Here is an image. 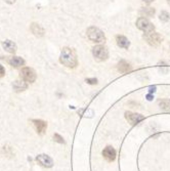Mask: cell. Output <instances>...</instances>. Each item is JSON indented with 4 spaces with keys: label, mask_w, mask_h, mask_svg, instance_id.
Instances as JSON below:
<instances>
[{
    "label": "cell",
    "mask_w": 170,
    "mask_h": 171,
    "mask_svg": "<svg viewBox=\"0 0 170 171\" xmlns=\"http://www.w3.org/2000/svg\"><path fill=\"white\" fill-rule=\"evenodd\" d=\"M60 61L61 64L68 68H75L78 61H77L76 53L73 49L69 47H64L60 56Z\"/></svg>",
    "instance_id": "cell-1"
},
{
    "label": "cell",
    "mask_w": 170,
    "mask_h": 171,
    "mask_svg": "<svg viewBox=\"0 0 170 171\" xmlns=\"http://www.w3.org/2000/svg\"><path fill=\"white\" fill-rule=\"evenodd\" d=\"M87 37L90 41L96 42V43H102L106 40L104 32L98 28H96V27H90V28L87 29Z\"/></svg>",
    "instance_id": "cell-2"
},
{
    "label": "cell",
    "mask_w": 170,
    "mask_h": 171,
    "mask_svg": "<svg viewBox=\"0 0 170 171\" xmlns=\"http://www.w3.org/2000/svg\"><path fill=\"white\" fill-rule=\"evenodd\" d=\"M144 38L151 46H159L162 43V40H163V37L159 33L154 32V31L145 33Z\"/></svg>",
    "instance_id": "cell-3"
},
{
    "label": "cell",
    "mask_w": 170,
    "mask_h": 171,
    "mask_svg": "<svg viewBox=\"0 0 170 171\" xmlns=\"http://www.w3.org/2000/svg\"><path fill=\"white\" fill-rule=\"evenodd\" d=\"M92 53L95 60H98V61H104L108 60L109 57V51H108L107 47H105L104 45H96L92 48Z\"/></svg>",
    "instance_id": "cell-4"
},
{
    "label": "cell",
    "mask_w": 170,
    "mask_h": 171,
    "mask_svg": "<svg viewBox=\"0 0 170 171\" xmlns=\"http://www.w3.org/2000/svg\"><path fill=\"white\" fill-rule=\"evenodd\" d=\"M136 27L140 30L144 31L145 33H148V32H152V31L155 30V27H154V25L151 23L148 19L146 18H140L137 19L136 21Z\"/></svg>",
    "instance_id": "cell-5"
},
{
    "label": "cell",
    "mask_w": 170,
    "mask_h": 171,
    "mask_svg": "<svg viewBox=\"0 0 170 171\" xmlns=\"http://www.w3.org/2000/svg\"><path fill=\"white\" fill-rule=\"evenodd\" d=\"M21 77L23 80H25L26 82H29V83H33L35 82V80L37 78L36 76V72L34 71L32 68H23L22 71H21Z\"/></svg>",
    "instance_id": "cell-6"
},
{
    "label": "cell",
    "mask_w": 170,
    "mask_h": 171,
    "mask_svg": "<svg viewBox=\"0 0 170 171\" xmlns=\"http://www.w3.org/2000/svg\"><path fill=\"white\" fill-rule=\"evenodd\" d=\"M36 161L39 163L41 166L45 167V168H51L53 166V160L50 158L48 155L40 154L36 157Z\"/></svg>",
    "instance_id": "cell-7"
},
{
    "label": "cell",
    "mask_w": 170,
    "mask_h": 171,
    "mask_svg": "<svg viewBox=\"0 0 170 171\" xmlns=\"http://www.w3.org/2000/svg\"><path fill=\"white\" fill-rule=\"evenodd\" d=\"M125 118L131 125H136L137 123L145 119V117L141 114H136V113H131V112H126L125 113Z\"/></svg>",
    "instance_id": "cell-8"
},
{
    "label": "cell",
    "mask_w": 170,
    "mask_h": 171,
    "mask_svg": "<svg viewBox=\"0 0 170 171\" xmlns=\"http://www.w3.org/2000/svg\"><path fill=\"white\" fill-rule=\"evenodd\" d=\"M103 156L104 158L106 159V160H108L109 162H113L115 159H116V151L114 147H107L104 149L103 151Z\"/></svg>",
    "instance_id": "cell-9"
},
{
    "label": "cell",
    "mask_w": 170,
    "mask_h": 171,
    "mask_svg": "<svg viewBox=\"0 0 170 171\" xmlns=\"http://www.w3.org/2000/svg\"><path fill=\"white\" fill-rule=\"evenodd\" d=\"M32 122L34 124V126H35L38 133L43 134L46 130V128H47V123L40 119H34V120H32Z\"/></svg>",
    "instance_id": "cell-10"
},
{
    "label": "cell",
    "mask_w": 170,
    "mask_h": 171,
    "mask_svg": "<svg viewBox=\"0 0 170 171\" xmlns=\"http://www.w3.org/2000/svg\"><path fill=\"white\" fill-rule=\"evenodd\" d=\"M13 87L15 92H22L28 88V84L25 80H15L13 84Z\"/></svg>",
    "instance_id": "cell-11"
},
{
    "label": "cell",
    "mask_w": 170,
    "mask_h": 171,
    "mask_svg": "<svg viewBox=\"0 0 170 171\" xmlns=\"http://www.w3.org/2000/svg\"><path fill=\"white\" fill-rule=\"evenodd\" d=\"M2 47L4 48L7 52L14 53L17 51V44L11 40H4L2 42Z\"/></svg>",
    "instance_id": "cell-12"
},
{
    "label": "cell",
    "mask_w": 170,
    "mask_h": 171,
    "mask_svg": "<svg viewBox=\"0 0 170 171\" xmlns=\"http://www.w3.org/2000/svg\"><path fill=\"white\" fill-rule=\"evenodd\" d=\"M31 32H32L36 37H42L44 36V29L39 24H36V23H33L31 25Z\"/></svg>",
    "instance_id": "cell-13"
},
{
    "label": "cell",
    "mask_w": 170,
    "mask_h": 171,
    "mask_svg": "<svg viewBox=\"0 0 170 171\" xmlns=\"http://www.w3.org/2000/svg\"><path fill=\"white\" fill-rule=\"evenodd\" d=\"M116 41H117V44L119 47H122V48H128L130 45L128 39H127L125 36H121V35H118V36L116 37Z\"/></svg>",
    "instance_id": "cell-14"
},
{
    "label": "cell",
    "mask_w": 170,
    "mask_h": 171,
    "mask_svg": "<svg viewBox=\"0 0 170 171\" xmlns=\"http://www.w3.org/2000/svg\"><path fill=\"white\" fill-rule=\"evenodd\" d=\"M8 63H9L10 66H13V67L19 68V67H21V66H23L25 64V61L20 56H13V57H10V59H9Z\"/></svg>",
    "instance_id": "cell-15"
},
{
    "label": "cell",
    "mask_w": 170,
    "mask_h": 171,
    "mask_svg": "<svg viewBox=\"0 0 170 171\" xmlns=\"http://www.w3.org/2000/svg\"><path fill=\"white\" fill-rule=\"evenodd\" d=\"M118 70L120 71L121 73H128L130 72L132 68H131V66L127 63L125 61H120L118 64Z\"/></svg>",
    "instance_id": "cell-16"
},
{
    "label": "cell",
    "mask_w": 170,
    "mask_h": 171,
    "mask_svg": "<svg viewBox=\"0 0 170 171\" xmlns=\"http://www.w3.org/2000/svg\"><path fill=\"white\" fill-rule=\"evenodd\" d=\"M141 14L145 15V17H153L155 14V8H153V7H141Z\"/></svg>",
    "instance_id": "cell-17"
},
{
    "label": "cell",
    "mask_w": 170,
    "mask_h": 171,
    "mask_svg": "<svg viewBox=\"0 0 170 171\" xmlns=\"http://www.w3.org/2000/svg\"><path fill=\"white\" fill-rule=\"evenodd\" d=\"M159 104H160V108L163 111H166V112L170 111V103L167 102V100H163V102H161Z\"/></svg>",
    "instance_id": "cell-18"
},
{
    "label": "cell",
    "mask_w": 170,
    "mask_h": 171,
    "mask_svg": "<svg viewBox=\"0 0 170 171\" xmlns=\"http://www.w3.org/2000/svg\"><path fill=\"white\" fill-rule=\"evenodd\" d=\"M160 20L162 22H168L170 20V15L167 11H162L160 13Z\"/></svg>",
    "instance_id": "cell-19"
},
{
    "label": "cell",
    "mask_w": 170,
    "mask_h": 171,
    "mask_svg": "<svg viewBox=\"0 0 170 171\" xmlns=\"http://www.w3.org/2000/svg\"><path fill=\"white\" fill-rule=\"evenodd\" d=\"M53 141L56 142H59V143H65L66 142L65 139L63 138V136H61V135L57 134V133L53 134Z\"/></svg>",
    "instance_id": "cell-20"
},
{
    "label": "cell",
    "mask_w": 170,
    "mask_h": 171,
    "mask_svg": "<svg viewBox=\"0 0 170 171\" xmlns=\"http://www.w3.org/2000/svg\"><path fill=\"white\" fill-rule=\"evenodd\" d=\"M85 81H86V83L91 84V85H94V84L98 83V80H96L95 78H92V79H89V78H88V79H86Z\"/></svg>",
    "instance_id": "cell-21"
},
{
    "label": "cell",
    "mask_w": 170,
    "mask_h": 171,
    "mask_svg": "<svg viewBox=\"0 0 170 171\" xmlns=\"http://www.w3.org/2000/svg\"><path fill=\"white\" fill-rule=\"evenodd\" d=\"M5 75V69L2 65H0V77H3Z\"/></svg>",
    "instance_id": "cell-22"
},
{
    "label": "cell",
    "mask_w": 170,
    "mask_h": 171,
    "mask_svg": "<svg viewBox=\"0 0 170 171\" xmlns=\"http://www.w3.org/2000/svg\"><path fill=\"white\" fill-rule=\"evenodd\" d=\"M6 3H8V4H13V3L17 1V0H4Z\"/></svg>",
    "instance_id": "cell-23"
},
{
    "label": "cell",
    "mask_w": 170,
    "mask_h": 171,
    "mask_svg": "<svg viewBox=\"0 0 170 171\" xmlns=\"http://www.w3.org/2000/svg\"><path fill=\"white\" fill-rule=\"evenodd\" d=\"M146 99H148V100H152L154 99V96L151 95V94H148V95H146Z\"/></svg>",
    "instance_id": "cell-24"
},
{
    "label": "cell",
    "mask_w": 170,
    "mask_h": 171,
    "mask_svg": "<svg viewBox=\"0 0 170 171\" xmlns=\"http://www.w3.org/2000/svg\"><path fill=\"white\" fill-rule=\"evenodd\" d=\"M142 1H144V2H146V4H150V3H151V2H153L154 0H142Z\"/></svg>",
    "instance_id": "cell-25"
},
{
    "label": "cell",
    "mask_w": 170,
    "mask_h": 171,
    "mask_svg": "<svg viewBox=\"0 0 170 171\" xmlns=\"http://www.w3.org/2000/svg\"><path fill=\"white\" fill-rule=\"evenodd\" d=\"M155 90H156V87H153V88L151 87V88H150V92H151V93H152V92H155Z\"/></svg>",
    "instance_id": "cell-26"
},
{
    "label": "cell",
    "mask_w": 170,
    "mask_h": 171,
    "mask_svg": "<svg viewBox=\"0 0 170 171\" xmlns=\"http://www.w3.org/2000/svg\"><path fill=\"white\" fill-rule=\"evenodd\" d=\"M167 2L169 3V4H170V0H167Z\"/></svg>",
    "instance_id": "cell-27"
}]
</instances>
